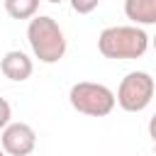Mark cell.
<instances>
[{
    "mask_svg": "<svg viewBox=\"0 0 156 156\" xmlns=\"http://www.w3.org/2000/svg\"><path fill=\"white\" fill-rule=\"evenodd\" d=\"M2 151L7 156H29L37 146V134L24 122H10L2 129Z\"/></svg>",
    "mask_w": 156,
    "mask_h": 156,
    "instance_id": "5",
    "label": "cell"
},
{
    "mask_svg": "<svg viewBox=\"0 0 156 156\" xmlns=\"http://www.w3.org/2000/svg\"><path fill=\"white\" fill-rule=\"evenodd\" d=\"M98 49L105 58H119V61L141 58L149 49V34L136 24L107 27L98 37Z\"/></svg>",
    "mask_w": 156,
    "mask_h": 156,
    "instance_id": "1",
    "label": "cell"
},
{
    "mask_svg": "<svg viewBox=\"0 0 156 156\" xmlns=\"http://www.w3.org/2000/svg\"><path fill=\"white\" fill-rule=\"evenodd\" d=\"M151 44H154V49H156V34H154V39H151Z\"/></svg>",
    "mask_w": 156,
    "mask_h": 156,
    "instance_id": "13",
    "label": "cell"
},
{
    "mask_svg": "<svg viewBox=\"0 0 156 156\" xmlns=\"http://www.w3.org/2000/svg\"><path fill=\"white\" fill-rule=\"evenodd\" d=\"M98 5H100V0H71L73 12H78V15H90Z\"/></svg>",
    "mask_w": 156,
    "mask_h": 156,
    "instance_id": "9",
    "label": "cell"
},
{
    "mask_svg": "<svg viewBox=\"0 0 156 156\" xmlns=\"http://www.w3.org/2000/svg\"><path fill=\"white\" fill-rule=\"evenodd\" d=\"M0 156H7V154H5V151H2V149H0Z\"/></svg>",
    "mask_w": 156,
    "mask_h": 156,
    "instance_id": "14",
    "label": "cell"
},
{
    "mask_svg": "<svg viewBox=\"0 0 156 156\" xmlns=\"http://www.w3.org/2000/svg\"><path fill=\"white\" fill-rule=\"evenodd\" d=\"M68 100H71L73 110H78L80 115H88V117H107L117 105L115 93L107 85L90 83V80H80V83L71 85Z\"/></svg>",
    "mask_w": 156,
    "mask_h": 156,
    "instance_id": "3",
    "label": "cell"
},
{
    "mask_svg": "<svg viewBox=\"0 0 156 156\" xmlns=\"http://www.w3.org/2000/svg\"><path fill=\"white\" fill-rule=\"evenodd\" d=\"M154 151H156V144H154Z\"/></svg>",
    "mask_w": 156,
    "mask_h": 156,
    "instance_id": "15",
    "label": "cell"
},
{
    "mask_svg": "<svg viewBox=\"0 0 156 156\" xmlns=\"http://www.w3.org/2000/svg\"><path fill=\"white\" fill-rule=\"evenodd\" d=\"M0 71L5 73V78L15 80V83H22V80H27V78L32 76L34 63H32V58H29L24 51L12 49V51H7V54L2 56V61H0Z\"/></svg>",
    "mask_w": 156,
    "mask_h": 156,
    "instance_id": "6",
    "label": "cell"
},
{
    "mask_svg": "<svg viewBox=\"0 0 156 156\" xmlns=\"http://www.w3.org/2000/svg\"><path fill=\"white\" fill-rule=\"evenodd\" d=\"M27 39L34 51V56L41 63H58L66 54V37L58 22L49 15H37L29 20Z\"/></svg>",
    "mask_w": 156,
    "mask_h": 156,
    "instance_id": "2",
    "label": "cell"
},
{
    "mask_svg": "<svg viewBox=\"0 0 156 156\" xmlns=\"http://www.w3.org/2000/svg\"><path fill=\"white\" fill-rule=\"evenodd\" d=\"M46 2H54V5H58V2H63V0H46Z\"/></svg>",
    "mask_w": 156,
    "mask_h": 156,
    "instance_id": "12",
    "label": "cell"
},
{
    "mask_svg": "<svg viewBox=\"0 0 156 156\" xmlns=\"http://www.w3.org/2000/svg\"><path fill=\"white\" fill-rule=\"evenodd\" d=\"M124 15L134 24H156V0H124Z\"/></svg>",
    "mask_w": 156,
    "mask_h": 156,
    "instance_id": "7",
    "label": "cell"
},
{
    "mask_svg": "<svg viewBox=\"0 0 156 156\" xmlns=\"http://www.w3.org/2000/svg\"><path fill=\"white\" fill-rule=\"evenodd\" d=\"M39 0H5V12L12 20H32L37 17Z\"/></svg>",
    "mask_w": 156,
    "mask_h": 156,
    "instance_id": "8",
    "label": "cell"
},
{
    "mask_svg": "<svg viewBox=\"0 0 156 156\" xmlns=\"http://www.w3.org/2000/svg\"><path fill=\"white\" fill-rule=\"evenodd\" d=\"M154 90H156V83L146 71H132L122 78L115 100L124 112H141L149 107Z\"/></svg>",
    "mask_w": 156,
    "mask_h": 156,
    "instance_id": "4",
    "label": "cell"
},
{
    "mask_svg": "<svg viewBox=\"0 0 156 156\" xmlns=\"http://www.w3.org/2000/svg\"><path fill=\"white\" fill-rule=\"evenodd\" d=\"M149 134H151V139H154V144H156V115L149 119Z\"/></svg>",
    "mask_w": 156,
    "mask_h": 156,
    "instance_id": "11",
    "label": "cell"
},
{
    "mask_svg": "<svg viewBox=\"0 0 156 156\" xmlns=\"http://www.w3.org/2000/svg\"><path fill=\"white\" fill-rule=\"evenodd\" d=\"M10 119H12V107L5 98H0V129H5L10 124Z\"/></svg>",
    "mask_w": 156,
    "mask_h": 156,
    "instance_id": "10",
    "label": "cell"
}]
</instances>
